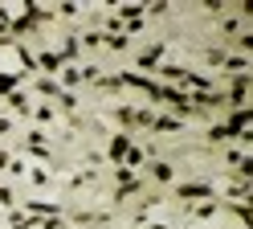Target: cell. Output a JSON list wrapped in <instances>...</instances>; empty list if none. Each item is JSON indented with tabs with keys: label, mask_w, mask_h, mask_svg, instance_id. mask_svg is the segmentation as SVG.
Returning <instances> with one entry per match:
<instances>
[{
	"label": "cell",
	"mask_w": 253,
	"mask_h": 229,
	"mask_svg": "<svg viewBox=\"0 0 253 229\" xmlns=\"http://www.w3.org/2000/svg\"><path fill=\"white\" fill-rule=\"evenodd\" d=\"M212 184H204V180H192V184H180V201H212Z\"/></svg>",
	"instance_id": "cell-1"
},
{
	"label": "cell",
	"mask_w": 253,
	"mask_h": 229,
	"mask_svg": "<svg viewBox=\"0 0 253 229\" xmlns=\"http://www.w3.org/2000/svg\"><path fill=\"white\" fill-rule=\"evenodd\" d=\"M249 123H253V111H249V107H237V111L229 114V123H225V127L233 131V135H241V131H249Z\"/></svg>",
	"instance_id": "cell-2"
},
{
	"label": "cell",
	"mask_w": 253,
	"mask_h": 229,
	"mask_svg": "<svg viewBox=\"0 0 253 229\" xmlns=\"http://www.w3.org/2000/svg\"><path fill=\"white\" fill-rule=\"evenodd\" d=\"M126 152H131V139H126V135H115V139L106 143V156L115 160L119 168H123V160H126Z\"/></svg>",
	"instance_id": "cell-3"
},
{
	"label": "cell",
	"mask_w": 253,
	"mask_h": 229,
	"mask_svg": "<svg viewBox=\"0 0 253 229\" xmlns=\"http://www.w3.org/2000/svg\"><path fill=\"white\" fill-rule=\"evenodd\" d=\"M245 94H249V74H237L233 78V86H229V98H233V111L245 103Z\"/></svg>",
	"instance_id": "cell-4"
},
{
	"label": "cell",
	"mask_w": 253,
	"mask_h": 229,
	"mask_svg": "<svg viewBox=\"0 0 253 229\" xmlns=\"http://www.w3.org/2000/svg\"><path fill=\"white\" fill-rule=\"evenodd\" d=\"M115 180H119V196L139 192V180H135V172H131V168H119V172H115Z\"/></svg>",
	"instance_id": "cell-5"
},
{
	"label": "cell",
	"mask_w": 253,
	"mask_h": 229,
	"mask_svg": "<svg viewBox=\"0 0 253 229\" xmlns=\"http://www.w3.org/2000/svg\"><path fill=\"white\" fill-rule=\"evenodd\" d=\"M160 61H164V45H151V49L139 54V65H143V70H155Z\"/></svg>",
	"instance_id": "cell-6"
},
{
	"label": "cell",
	"mask_w": 253,
	"mask_h": 229,
	"mask_svg": "<svg viewBox=\"0 0 253 229\" xmlns=\"http://www.w3.org/2000/svg\"><path fill=\"white\" fill-rule=\"evenodd\" d=\"M184 119H176V114H155L151 119V131H180Z\"/></svg>",
	"instance_id": "cell-7"
},
{
	"label": "cell",
	"mask_w": 253,
	"mask_h": 229,
	"mask_svg": "<svg viewBox=\"0 0 253 229\" xmlns=\"http://www.w3.org/2000/svg\"><path fill=\"white\" fill-rule=\"evenodd\" d=\"M29 152H33L37 160H49V147H45V135H41V131H29Z\"/></svg>",
	"instance_id": "cell-8"
},
{
	"label": "cell",
	"mask_w": 253,
	"mask_h": 229,
	"mask_svg": "<svg viewBox=\"0 0 253 229\" xmlns=\"http://www.w3.org/2000/svg\"><path fill=\"white\" fill-rule=\"evenodd\" d=\"M37 65H41L45 74H57V70H61V57H57V54H49V49H45V54L37 57Z\"/></svg>",
	"instance_id": "cell-9"
},
{
	"label": "cell",
	"mask_w": 253,
	"mask_h": 229,
	"mask_svg": "<svg viewBox=\"0 0 253 229\" xmlns=\"http://www.w3.org/2000/svg\"><path fill=\"white\" fill-rule=\"evenodd\" d=\"M17 82H25L21 74H4V70H0V94H12V90H17Z\"/></svg>",
	"instance_id": "cell-10"
},
{
	"label": "cell",
	"mask_w": 253,
	"mask_h": 229,
	"mask_svg": "<svg viewBox=\"0 0 253 229\" xmlns=\"http://www.w3.org/2000/svg\"><path fill=\"white\" fill-rule=\"evenodd\" d=\"M8 107L21 111V114H29V98H25V90H12V94H8Z\"/></svg>",
	"instance_id": "cell-11"
},
{
	"label": "cell",
	"mask_w": 253,
	"mask_h": 229,
	"mask_svg": "<svg viewBox=\"0 0 253 229\" xmlns=\"http://www.w3.org/2000/svg\"><path fill=\"white\" fill-rule=\"evenodd\" d=\"M8 221H12V229H33V225H37V217H33V213H29V217H25V213H12Z\"/></svg>",
	"instance_id": "cell-12"
},
{
	"label": "cell",
	"mask_w": 253,
	"mask_h": 229,
	"mask_svg": "<svg viewBox=\"0 0 253 229\" xmlns=\"http://www.w3.org/2000/svg\"><path fill=\"white\" fill-rule=\"evenodd\" d=\"M220 65H229V70H237V74H245V65H249V57L245 54H233V57H225Z\"/></svg>",
	"instance_id": "cell-13"
},
{
	"label": "cell",
	"mask_w": 253,
	"mask_h": 229,
	"mask_svg": "<svg viewBox=\"0 0 253 229\" xmlns=\"http://www.w3.org/2000/svg\"><path fill=\"white\" fill-rule=\"evenodd\" d=\"M37 90H41L45 98H57V94H61V86H57L53 78H41V82H37Z\"/></svg>",
	"instance_id": "cell-14"
},
{
	"label": "cell",
	"mask_w": 253,
	"mask_h": 229,
	"mask_svg": "<svg viewBox=\"0 0 253 229\" xmlns=\"http://www.w3.org/2000/svg\"><path fill=\"white\" fill-rule=\"evenodd\" d=\"M209 139H237V135H233L225 123H216V127H209Z\"/></svg>",
	"instance_id": "cell-15"
},
{
	"label": "cell",
	"mask_w": 253,
	"mask_h": 229,
	"mask_svg": "<svg viewBox=\"0 0 253 229\" xmlns=\"http://www.w3.org/2000/svg\"><path fill=\"white\" fill-rule=\"evenodd\" d=\"M17 54H21V65H25V74H33V70H37V57L29 54V49H17Z\"/></svg>",
	"instance_id": "cell-16"
},
{
	"label": "cell",
	"mask_w": 253,
	"mask_h": 229,
	"mask_svg": "<svg viewBox=\"0 0 253 229\" xmlns=\"http://www.w3.org/2000/svg\"><path fill=\"white\" fill-rule=\"evenodd\" d=\"M151 176L155 180H171V164H151Z\"/></svg>",
	"instance_id": "cell-17"
},
{
	"label": "cell",
	"mask_w": 253,
	"mask_h": 229,
	"mask_svg": "<svg viewBox=\"0 0 253 229\" xmlns=\"http://www.w3.org/2000/svg\"><path fill=\"white\" fill-rule=\"evenodd\" d=\"M78 82H82V74H78V70H66V74H61V82H57V86H78Z\"/></svg>",
	"instance_id": "cell-18"
},
{
	"label": "cell",
	"mask_w": 253,
	"mask_h": 229,
	"mask_svg": "<svg viewBox=\"0 0 253 229\" xmlns=\"http://www.w3.org/2000/svg\"><path fill=\"white\" fill-rule=\"evenodd\" d=\"M110 49H126V33H115V37H106Z\"/></svg>",
	"instance_id": "cell-19"
},
{
	"label": "cell",
	"mask_w": 253,
	"mask_h": 229,
	"mask_svg": "<svg viewBox=\"0 0 253 229\" xmlns=\"http://www.w3.org/2000/svg\"><path fill=\"white\" fill-rule=\"evenodd\" d=\"M164 74H168V78H188L184 65H164Z\"/></svg>",
	"instance_id": "cell-20"
},
{
	"label": "cell",
	"mask_w": 253,
	"mask_h": 229,
	"mask_svg": "<svg viewBox=\"0 0 253 229\" xmlns=\"http://www.w3.org/2000/svg\"><path fill=\"white\" fill-rule=\"evenodd\" d=\"M53 119V107H37V123H49Z\"/></svg>",
	"instance_id": "cell-21"
},
{
	"label": "cell",
	"mask_w": 253,
	"mask_h": 229,
	"mask_svg": "<svg viewBox=\"0 0 253 229\" xmlns=\"http://www.w3.org/2000/svg\"><path fill=\"white\" fill-rule=\"evenodd\" d=\"M0 205H12V192H8V184H0Z\"/></svg>",
	"instance_id": "cell-22"
},
{
	"label": "cell",
	"mask_w": 253,
	"mask_h": 229,
	"mask_svg": "<svg viewBox=\"0 0 253 229\" xmlns=\"http://www.w3.org/2000/svg\"><path fill=\"white\" fill-rule=\"evenodd\" d=\"M8 164H12V156L4 152V147H0V168H8Z\"/></svg>",
	"instance_id": "cell-23"
},
{
	"label": "cell",
	"mask_w": 253,
	"mask_h": 229,
	"mask_svg": "<svg viewBox=\"0 0 253 229\" xmlns=\"http://www.w3.org/2000/svg\"><path fill=\"white\" fill-rule=\"evenodd\" d=\"M12 131V119H0V135H8Z\"/></svg>",
	"instance_id": "cell-24"
},
{
	"label": "cell",
	"mask_w": 253,
	"mask_h": 229,
	"mask_svg": "<svg viewBox=\"0 0 253 229\" xmlns=\"http://www.w3.org/2000/svg\"><path fill=\"white\" fill-rule=\"evenodd\" d=\"M151 229H164V225H151Z\"/></svg>",
	"instance_id": "cell-25"
}]
</instances>
